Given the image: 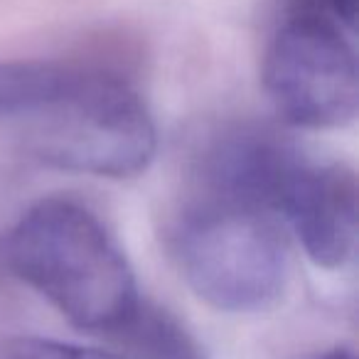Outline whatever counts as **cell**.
Wrapping results in <instances>:
<instances>
[{
    "mask_svg": "<svg viewBox=\"0 0 359 359\" xmlns=\"http://www.w3.org/2000/svg\"><path fill=\"white\" fill-rule=\"evenodd\" d=\"M278 222L300 241L313 264L339 269L357 244V177L344 163L308 158L278 205Z\"/></svg>",
    "mask_w": 359,
    "mask_h": 359,
    "instance_id": "obj_6",
    "label": "cell"
},
{
    "mask_svg": "<svg viewBox=\"0 0 359 359\" xmlns=\"http://www.w3.org/2000/svg\"><path fill=\"white\" fill-rule=\"evenodd\" d=\"M170 246L192 293L217 310L256 313L285 288L288 236L264 210L202 195L180 215Z\"/></svg>",
    "mask_w": 359,
    "mask_h": 359,
    "instance_id": "obj_3",
    "label": "cell"
},
{
    "mask_svg": "<svg viewBox=\"0 0 359 359\" xmlns=\"http://www.w3.org/2000/svg\"><path fill=\"white\" fill-rule=\"evenodd\" d=\"M118 337L138 359H207L192 332L165 308L140 300Z\"/></svg>",
    "mask_w": 359,
    "mask_h": 359,
    "instance_id": "obj_8",
    "label": "cell"
},
{
    "mask_svg": "<svg viewBox=\"0 0 359 359\" xmlns=\"http://www.w3.org/2000/svg\"><path fill=\"white\" fill-rule=\"evenodd\" d=\"M15 126L42 165L94 177L140 175L158 150L155 121L133 84L94 65H81L60 96Z\"/></svg>",
    "mask_w": 359,
    "mask_h": 359,
    "instance_id": "obj_2",
    "label": "cell"
},
{
    "mask_svg": "<svg viewBox=\"0 0 359 359\" xmlns=\"http://www.w3.org/2000/svg\"><path fill=\"white\" fill-rule=\"evenodd\" d=\"M264 89L295 128H339L357 116L352 32L305 18H276L264 55Z\"/></svg>",
    "mask_w": 359,
    "mask_h": 359,
    "instance_id": "obj_4",
    "label": "cell"
},
{
    "mask_svg": "<svg viewBox=\"0 0 359 359\" xmlns=\"http://www.w3.org/2000/svg\"><path fill=\"white\" fill-rule=\"evenodd\" d=\"M359 0H278L276 18H305L354 32Z\"/></svg>",
    "mask_w": 359,
    "mask_h": 359,
    "instance_id": "obj_10",
    "label": "cell"
},
{
    "mask_svg": "<svg viewBox=\"0 0 359 359\" xmlns=\"http://www.w3.org/2000/svg\"><path fill=\"white\" fill-rule=\"evenodd\" d=\"M6 261L84 332L118 334L143 300L118 241L72 197L35 202L8 234Z\"/></svg>",
    "mask_w": 359,
    "mask_h": 359,
    "instance_id": "obj_1",
    "label": "cell"
},
{
    "mask_svg": "<svg viewBox=\"0 0 359 359\" xmlns=\"http://www.w3.org/2000/svg\"><path fill=\"white\" fill-rule=\"evenodd\" d=\"M308 155L285 135L264 126H231L207 140L200 155L205 197L239 202L278 219V205Z\"/></svg>",
    "mask_w": 359,
    "mask_h": 359,
    "instance_id": "obj_5",
    "label": "cell"
},
{
    "mask_svg": "<svg viewBox=\"0 0 359 359\" xmlns=\"http://www.w3.org/2000/svg\"><path fill=\"white\" fill-rule=\"evenodd\" d=\"M79 72L76 62L8 60L0 62V121L18 123L60 96Z\"/></svg>",
    "mask_w": 359,
    "mask_h": 359,
    "instance_id": "obj_7",
    "label": "cell"
},
{
    "mask_svg": "<svg viewBox=\"0 0 359 359\" xmlns=\"http://www.w3.org/2000/svg\"><path fill=\"white\" fill-rule=\"evenodd\" d=\"M318 359H357V354H354L349 347H334V349L325 352L323 357H318Z\"/></svg>",
    "mask_w": 359,
    "mask_h": 359,
    "instance_id": "obj_11",
    "label": "cell"
},
{
    "mask_svg": "<svg viewBox=\"0 0 359 359\" xmlns=\"http://www.w3.org/2000/svg\"><path fill=\"white\" fill-rule=\"evenodd\" d=\"M0 359H123L109 349L81 347L45 337H15L0 344Z\"/></svg>",
    "mask_w": 359,
    "mask_h": 359,
    "instance_id": "obj_9",
    "label": "cell"
}]
</instances>
